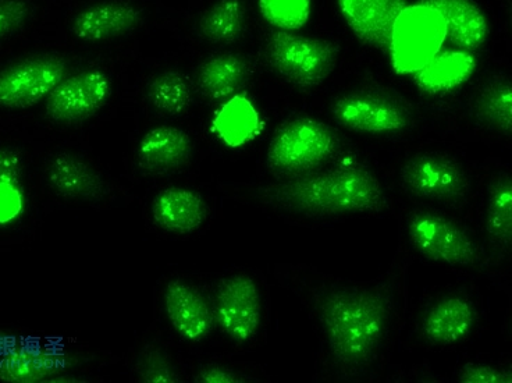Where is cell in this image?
Returning <instances> with one entry per match:
<instances>
[{"mask_svg": "<svg viewBox=\"0 0 512 383\" xmlns=\"http://www.w3.org/2000/svg\"><path fill=\"white\" fill-rule=\"evenodd\" d=\"M396 285H333L315 293L316 315L334 370L362 374L378 360L389 339L396 312Z\"/></svg>", "mask_w": 512, "mask_h": 383, "instance_id": "1", "label": "cell"}, {"mask_svg": "<svg viewBox=\"0 0 512 383\" xmlns=\"http://www.w3.org/2000/svg\"><path fill=\"white\" fill-rule=\"evenodd\" d=\"M258 197L279 211L302 216L378 214L389 208L378 176L362 163H343L263 187Z\"/></svg>", "mask_w": 512, "mask_h": 383, "instance_id": "2", "label": "cell"}, {"mask_svg": "<svg viewBox=\"0 0 512 383\" xmlns=\"http://www.w3.org/2000/svg\"><path fill=\"white\" fill-rule=\"evenodd\" d=\"M405 232L425 260L451 268H489V255L478 237L442 212L414 209L405 219Z\"/></svg>", "mask_w": 512, "mask_h": 383, "instance_id": "3", "label": "cell"}, {"mask_svg": "<svg viewBox=\"0 0 512 383\" xmlns=\"http://www.w3.org/2000/svg\"><path fill=\"white\" fill-rule=\"evenodd\" d=\"M339 134L312 117H294L277 129L268 150V168L277 177L314 173L340 154Z\"/></svg>", "mask_w": 512, "mask_h": 383, "instance_id": "4", "label": "cell"}, {"mask_svg": "<svg viewBox=\"0 0 512 383\" xmlns=\"http://www.w3.org/2000/svg\"><path fill=\"white\" fill-rule=\"evenodd\" d=\"M265 53L277 76L295 87L312 88L325 83L334 72L340 46L327 39L276 30L269 35Z\"/></svg>", "mask_w": 512, "mask_h": 383, "instance_id": "5", "label": "cell"}, {"mask_svg": "<svg viewBox=\"0 0 512 383\" xmlns=\"http://www.w3.org/2000/svg\"><path fill=\"white\" fill-rule=\"evenodd\" d=\"M69 67L63 56L53 53L21 56L0 66V109L24 111L45 101Z\"/></svg>", "mask_w": 512, "mask_h": 383, "instance_id": "6", "label": "cell"}, {"mask_svg": "<svg viewBox=\"0 0 512 383\" xmlns=\"http://www.w3.org/2000/svg\"><path fill=\"white\" fill-rule=\"evenodd\" d=\"M332 115L340 126L369 136H394L411 129L414 113L403 99L380 90H355L333 102Z\"/></svg>", "mask_w": 512, "mask_h": 383, "instance_id": "7", "label": "cell"}, {"mask_svg": "<svg viewBox=\"0 0 512 383\" xmlns=\"http://www.w3.org/2000/svg\"><path fill=\"white\" fill-rule=\"evenodd\" d=\"M400 184L412 197L443 204H462L471 193V179L464 166L435 152L408 159L400 169Z\"/></svg>", "mask_w": 512, "mask_h": 383, "instance_id": "8", "label": "cell"}, {"mask_svg": "<svg viewBox=\"0 0 512 383\" xmlns=\"http://www.w3.org/2000/svg\"><path fill=\"white\" fill-rule=\"evenodd\" d=\"M447 31L439 13L429 7L407 6L391 35L390 55L400 73H415L440 52Z\"/></svg>", "mask_w": 512, "mask_h": 383, "instance_id": "9", "label": "cell"}, {"mask_svg": "<svg viewBox=\"0 0 512 383\" xmlns=\"http://www.w3.org/2000/svg\"><path fill=\"white\" fill-rule=\"evenodd\" d=\"M112 80L99 69L71 74L45 99V113L59 124H77L96 115L112 95Z\"/></svg>", "mask_w": 512, "mask_h": 383, "instance_id": "10", "label": "cell"}, {"mask_svg": "<svg viewBox=\"0 0 512 383\" xmlns=\"http://www.w3.org/2000/svg\"><path fill=\"white\" fill-rule=\"evenodd\" d=\"M213 314L216 325L233 342L248 343L255 339L262 324V297L255 280L247 275L222 280Z\"/></svg>", "mask_w": 512, "mask_h": 383, "instance_id": "11", "label": "cell"}, {"mask_svg": "<svg viewBox=\"0 0 512 383\" xmlns=\"http://www.w3.org/2000/svg\"><path fill=\"white\" fill-rule=\"evenodd\" d=\"M478 310L468 297L450 294L426 308L419 332L433 346L457 345L474 331Z\"/></svg>", "mask_w": 512, "mask_h": 383, "instance_id": "12", "label": "cell"}, {"mask_svg": "<svg viewBox=\"0 0 512 383\" xmlns=\"http://www.w3.org/2000/svg\"><path fill=\"white\" fill-rule=\"evenodd\" d=\"M348 26L364 44L390 52L391 35L407 0H337Z\"/></svg>", "mask_w": 512, "mask_h": 383, "instance_id": "13", "label": "cell"}, {"mask_svg": "<svg viewBox=\"0 0 512 383\" xmlns=\"http://www.w3.org/2000/svg\"><path fill=\"white\" fill-rule=\"evenodd\" d=\"M167 318L174 331L188 342H201L215 328V314L204 294L181 280H173L165 290Z\"/></svg>", "mask_w": 512, "mask_h": 383, "instance_id": "14", "label": "cell"}, {"mask_svg": "<svg viewBox=\"0 0 512 383\" xmlns=\"http://www.w3.org/2000/svg\"><path fill=\"white\" fill-rule=\"evenodd\" d=\"M142 23V12L124 0H108L85 7L74 17L71 31L85 42H101L123 37Z\"/></svg>", "mask_w": 512, "mask_h": 383, "instance_id": "15", "label": "cell"}, {"mask_svg": "<svg viewBox=\"0 0 512 383\" xmlns=\"http://www.w3.org/2000/svg\"><path fill=\"white\" fill-rule=\"evenodd\" d=\"M418 5L440 14L447 37L461 51L474 52L485 45L489 24L474 0H419Z\"/></svg>", "mask_w": 512, "mask_h": 383, "instance_id": "16", "label": "cell"}, {"mask_svg": "<svg viewBox=\"0 0 512 383\" xmlns=\"http://www.w3.org/2000/svg\"><path fill=\"white\" fill-rule=\"evenodd\" d=\"M208 215V204L197 191L172 187L160 191L152 202V216L156 225L170 233L197 232Z\"/></svg>", "mask_w": 512, "mask_h": 383, "instance_id": "17", "label": "cell"}, {"mask_svg": "<svg viewBox=\"0 0 512 383\" xmlns=\"http://www.w3.org/2000/svg\"><path fill=\"white\" fill-rule=\"evenodd\" d=\"M46 180L56 194L70 200H95L106 190L98 170L76 155L53 156L46 165Z\"/></svg>", "mask_w": 512, "mask_h": 383, "instance_id": "18", "label": "cell"}, {"mask_svg": "<svg viewBox=\"0 0 512 383\" xmlns=\"http://www.w3.org/2000/svg\"><path fill=\"white\" fill-rule=\"evenodd\" d=\"M192 154L190 136L173 126L149 130L138 145V161L151 173L172 172L186 165Z\"/></svg>", "mask_w": 512, "mask_h": 383, "instance_id": "19", "label": "cell"}, {"mask_svg": "<svg viewBox=\"0 0 512 383\" xmlns=\"http://www.w3.org/2000/svg\"><path fill=\"white\" fill-rule=\"evenodd\" d=\"M485 233L497 257L508 258L512 246V182L508 172L494 176L487 189Z\"/></svg>", "mask_w": 512, "mask_h": 383, "instance_id": "20", "label": "cell"}, {"mask_svg": "<svg viewBox=\"0 0 512 383\" xmlns=\"http://www.w3.org/2000/svg\"><path fill=\"white\" fill-rule=\"evenodd\" d=\"M251 65L238 53H220L199 66L197 83L206 98L222 101L240 91L250 78Z\"/></svg>", "mask_w": 512, "mask_h": 383, "instance_id": "21", "label": "cell"}, {"mask_svg": "<svg viewBox=\"0 0 512 383\" xmlns=\"http://www.w3.org/2000/svg\"><path fill=\"white\" fill-rule=\"evenodd\" d=\"M475 67L474 56L467 51L437 52L422 69L415 72V81L422 91L444 94L468 81Z\"/></svg>", "mask_w": 512, "mask_h": 383, "instance_id": "22", "label": "cell"}, {"mask_svg": "<svg viewBox=\"0 0 512 383\" xmlns=\"http://www.w3.org/2000/svg\"><path fill=\"white\" fill-rule=\"evenodd\" d=\"M26 159L16 145H0V226L19 221L26 212L27 197L21 179Z\"/></svg>", "mask_w": 512, "mask_h": 383, "instance_id": "23", "label": "cell"}, {"mask_svg": "<svg viewBox=\"0 0 512 383\" xmlns=\"http://www.w3.org/2000/svg\"><path fill=\"white\" fill-rule=\"evenodd\" d=\"M472 115L480 126L510 136L512 131V85L510 78L496 76L479 91Z\"/></svg>", "mask_w": 512, "mask_h": 383, "instance_id": "24", "label": "cell"}, {"mask_svg": "<svg viewBox=\"0 0 512 383\" xmlns=\"http://www.w3.org/2000/svg\"><path fill=\"white\" fill-rule=\"evenodd\" d=\"M261 120L250 99L234 95L213 119V130L230 147H241L258 134Z\"/></svg>", "mask_w": 512, "mask_h": 383, "instance_id": "25", "label": "cell"}, {"mask_svg": "<svg viewBox=\"0 0 512 383\" xmlns=\"http://www.w3.org/2000/svg\"><path fill=\"white\" fill-rule=\"evenodd\" d=\"M245 20L243 0H218L199 20L198 33L212 44H230L243 34Z\"/></svg>", "mask_w": 512, "mask_h": 383, "instance_id": "26", "label": "cell"}, {"mask_svg": "<svg viewBox=\"0 0 512 383\" xmlns=\"http://www.w3.org/2000/svg\"><path fill=\"white\" fill-rule=\"evenodd\" d=\"M149 102L163 115L177 116L186 112L192 101L190 80L177 70L158 74L148 85Z\"/></svg>", "mask_w": 512, "mask_h": 383, "instance_id": "27", "label": "cell"}, {"mask_svg": "<svg viewBox=\"0 0 512 383\" xmlns=\"http://www.w3.org/2000/svg\"><path fill=\"white\" fill-rule=\"evenodd\" d=\"M263 19L277 30H300L311 14L309 0H259Z\"/></svg>", "mask_w": 512, "mask_h": 383, "instance_id": "28", "label": "cell"}, {"mask_svg": "<svg viewBox=\"0 0 512 383\" xmlns=\"http://www.w3.org/2000/svg\"><path fill=\"white\" fill-rule=\"evenodd\" d=\"M37 12L34 0H0V46L23 34Z\"/></svg>", "mask_w": 512, "mask_h": 383, "instance_id": "29", "label": "cell"}, {"mask_svg": "<svg viewBox=\"0 0 512 383\" xmlns=\"http://www.w3.org/2000/svg\"><path fill=\"white\" fill-rule=\"evenodd\" d=\"M457 381L462 383H511L510 368L485 363H468L458 371Z\"/></svg>", "mask_w": 512, "mask_h": 383, "instance_id": "30", "label": "cell"}, {"mask_svg": "<svg viewBox=\"0 0 512 383\" xmlns=\"http://www.w3.org/2000/svg\"><path fill=\"white\" fill-rule=\"evenodd\" d=\"M198 382L205 383H237L245 382L247 379L241 377L237 372L224 367H208L199 372Z\"/></svg>", "mask_w": 512, "mask_h": 383, "instance_id": "31", "label": "cell"}]
</instances>
